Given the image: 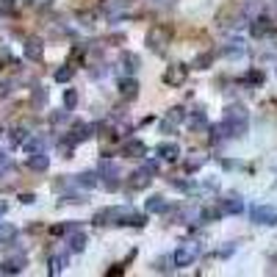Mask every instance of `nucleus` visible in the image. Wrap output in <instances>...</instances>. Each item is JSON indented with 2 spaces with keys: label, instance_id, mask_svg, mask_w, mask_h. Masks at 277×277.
Masks as SVG:
<instances>
[{
  "label": "nucleus",
  "instance_id": "1",
  "mask_svg": "<svg viewBox=\"0 0 277 277\" xmlns=\"http://www.w3.org/2000/svg\"><path fill=\"white\" fill-rule=\"evenodd\" d=\"M111 222L114 225H131V227H144L147 216L136 214L133 208H111Z\"/></svg>",
  "mask_w": 277,
  "mask_h": 277
},
{
  "label": "nucleus",
  "instance_id": "2",
  "mask_svg": "<svg viewBox=\"0 0 277 277\" xmlns=\"http://www.w3.org/2000/svg\"><path fill=\"white\" fill-rule=\"evenodd\" d=\"M197 255H200V244L197 241H186V244H180L178 250H175L172 263L175 266H191V263L197 261Z\"/></svg>",
  "mask_w": 277,
  "mask_h": 277
},
{
  "label": "nucleus",
  "instance_id": "3",
  "mask_svg": "<svg viewBox=\"0 0 277 277\" xmlns=\"http://www.w3.org/2000/svg\"><path fill=\"white\" fill-rule=\"evenodd\" d=\"M97 175L100 178H105V188L108 191H116V186H120V167H116L114 161H108V158H103V161L97 164Z\"/></svg>",
  "mask_w": 277,
  "mask_h": 277
},
{
  "label": "nucleus",
  "instance_id": "4",
  "mask_svg": "<svg viewBox=\"0 0 277 277\" xmlns=\"http://www.w3.org/2000/svg\"><path fill=\"white\" fill-rule=\"evenodd\" d=\"M147 47H150L152 53H164L169 47V31L167 28H161V25H152L150 31H147Z\"/></svg>",
  "mask_w": 277,
  "mask_h": 277
},
{
  "label": "nucleus",
  "instance_id": "5",
  "mask_svg": "<svg viewBox=\"0 0 277 277\" xmlns=\"http://www.w3.org/2000/svg\"><path fill=\"white\" fill-rule=\"evenodd\" d=\"M250 219H252V222H258V225L274 227V225H277V211L263 208V205H252V208H250Z\"/></svg>",
  "mask_w": 277,
  "mask_h": 277
},
{
  "label": "nucleus",
  "instance_id": "6",
  "mask_svg": "<svg viewBox=\"0 0 277 277\" xmlns=\"http://www.w3.org/2000/svg\"><path fill=\"white\" fill-rule=\"evenodd\" d=\"M188 69L183 67V64H172V67H167V72H164V84L167 86H183Z\"/></svg>",
  "mask_w": 277,
  "mask_h": 277
},
{
  "label": "nucleus",
  "instance_id": "7",
  "mask_svg": "<svg viewBox=\"0 0 277 277\" xmlns=\"http://www.w3.org/2000/svg\"><path fill=\"white\" fill-rule=\"evenodd\" d=\"M144 152H147V144L139 139H131V141L122 144V155L125 158H144Z\"/></svg>",
  "mask_w": 277,
  "mask_h": 277
},
{
  "label": "nucleus",
  "instance_id": "8",
  "mask_svg": "<svg viewBox=\"0 0 277 277\" xmlns=\"http://www.w3.org/2000/svg\"><path fill=\"white\" fill-rule=\"evenodd\" d=\"M269 31H272V20H269V17H258V20H252V22H250V33H252L255 39L266 36Z\"/></svg>",
  "mask_w": 277,
  "mask_h": 277
},
{
  "label": "nucleus",
  "instance_id": "9",
  "mask_svg": "<svg viewBox=\"0 0 277 277\" xmlns=\"http://www.w3.org/2000/svg\"><path fill=\"white\" fill-rule=\"evenodd\" d=\"M150 180H152V175L147 172L144 167H141V169H136V172L131 175V180H128V186H131V188H147V186H150Z\"/></svg>",
  "mask_w": 277,
  "mask_h": 277
},
{
  "label": "nucleus",
  "instance_id": "10",
  "mask_svg": "<svg viewBox=\"0 0 277 277\" xmlns=\"http://www.w3.org/2000/svg\"><path fill=\"white\" fill-rule=\"evenodd\" d=\"M92 131H94L92 125H84V122H75V128L69 131V141H72V144H78V141H86V139L92 136Z\"/></svg>",
  "mask_w": 277,
  "mask_h": 277
},
{
  "label": "nucleus",
  "instance_id": "11",
  "mask_svg": "<svg viewBox=\"0 0 277 277\" xmlns=\"http://www.w3.org/2000/svg\"><path fill=\"white\" fill-rule=\"evenodd\" d=\"M120 94H122L125 100H133V97L139 94V81H136V78H122V81H120Z\"/></svg>",
  "mask_w": 277,
  "mask_h": 277
},
{
  "label": "nucleus",
  "instance_id": "12",
  "mask_svg": "<svg viewBox=\"0 0 277 277\" xmlns=\"http://www.w3.org/2000/svg\"><path fill=\"white\" fill-rule=\"evenodd\" d=\"M42 56H45V47L39 39H28L25 42V58H31V61H42Z\"/></svg>",
  "mask_w": 277,
  "mask_h": 277
},
{
  "label": "nucleus",
  "instance_id": "13",
  "mask_svg": "<svg viewBox=\"0 0 277 277\" xmlns=\"http://www.w3.org/2000/svg\"><path fill=\"white\" fill-rule=\"evenodd\" d=\"M22 266H25V258H9V261H3L0 263V274H17V272H22Z\"/></svg>",
  "mask_w": 277,
  "mask_h": 277
},
{
  "label": "nucleus",
  "instance_id": "14",
  "mask_svg": "<svg viewBox=\"0 0 277 277\" xmlns=\"http://www.w3.org/2000/svg\"><path fill=\"white\" fill-rule=\"evenodd\" d=\"M158 155H161L164 161H175V158L180 155V147L175 144V141H167V144H158Z\"/></svg>",
  "mask_w": 277,
  "mask_h": 277
},
{
  "label": "nucleus",
  "instance_id": "15",
  "mask_svg": "<svg viewBox=\"0 0 277 277\" xmlns=\"http://www.w3.org/2000/svg\"><path fill=\"white\" fill-rule=\"evenodd\" d=\"M28 167L36 169V172H45V169L50 167V158H47L45 152H33V155L28 158Z\"/></svg>",
  "mask_w": 277,
  "mask_h": 277
},
{
  "label": "nucleus",
  "instance_id": "16",
  "mask_svg": "<svg viewBox=\"0 0 277 277\" xmlns=\"http://www.w3.org/2000/svg\"><path fill=\"white\" fill-rule=\"evenodd\" d=\"M67 244H69V250H72V252H84V250H86V235L75 230V233L67 239Z\"/></svg>",
  "mask_w": 277,
  "mask_h": 277
},
{
  "label": "nucleus",
  "instance_id": "17",
  "mask_svg": "<svg viewBox=\"0 0 277 277\" xmlns=\"http://www.w3.org/2000/svg\"><path fill=\"white\" fill-rule=\"evenodd\" d=\"M186 122H188V128L200 131V128H205V125H208V116H205V111H194L191 116H186Z\"/></svg>",
  "mask_w": 277,
  "mask_h": 277
},
{
  "label": "nucleus",
  "instance_id": "18",
  "mask_svg": "<svg viewBox=\"0 0 277 277\" xmlns=\"http://www.w3.org/2000/svg\"><path fill=\"white\" fill-rule=\"evenodd\" d=\"M222 211H225V214H241V211H244V203H241L239 197H227L225 203H222Z\"/></svg>",
  "mask_w": 277,
  "mask_h": 277
},
{
  "label": "nucleus",
  "instance_id": "19",
  "mask_svg": "<svg viewBox=\"0 0 277 277\" xmlns=\"http://www.w3.org/2000/svg\"><path fill=\"white\" fill-rule=\"evenodd\" d=\"M122 64H125L128 72H136V69L141 67V58L136 56V53H122Z\"/></svg>",
  "mask_w": 277,
  "mask_h": 277
},
{
  "label": "nucleus",
  "instance_id": "20",
  "mask_svg": "<svg viewBox=\"0 0 277 277\" xmlns=\"http://www.w3.org/2000/svg\"><path fill=\"white\" fill-rule=\"evenodd\" d=\"M197 219H203V211H197V208L180 211V222H186V225H197Z\"/></svg>",
  "mask_w": 277,
  "mask_h": 277
},
{
  "label": "nucleus",
  "instance_id": "21",
  "mask_svg": "<svg viewBox=\"0 0 277 277\" xmlns=\"http://www.w3.org/2000/svg\"><path fill=\"white\" fill-rule=\"evenodd\" d=\"M97 178H100V175H94V172H81L78 178H75V183L84 186V188H94V186H97Z\"/></svg>",
  "mask_w": 277,
  "mask_h": 277
},
{
  "label": "nucleus",
  "instance_id": "22",
  "mask_svg": "<svg viewBox=\"0 0 277 277\" xmlns=\"http://www.w3.org/2000/svg\"><path fill=\"white\" fill-rule=\"evenodd\" d=\"M147 211H150V214H164V211H167V200L164 197H150L147 200Z\"/></svg>",
  "mask_w": 277,
  "mask_h": 277
},
{
  "label": "nucleus",
  "instance_id": "23",
  "mask_svg": "<svg viewBox=\"0 0 277 277\" xmlns=\"http://www.w3.org/2000/svg\"><path fill=\"white\" fill-rule=\"evenodd\" d=\"M241 53H244V42H241V39H230V45L225 47V56L235 58V56H241Z\"/></svg>",
  "mask_w": 277,
  "mask_h": 277
},
{
  "label": "nucleus",
  "instance_id": "24",
  "mask_svg": "<svg viewBox=\"0 0 277 277\" xmlns=\"http://www.w3.org/2000/svg\"><path fill=\"white\" fill-rule=\"evenodd\" d=\"M22 147H25V152H28V155H33V152H42L45 139H28V141H22Z\"/></svg>",
  "mask_w": 277,
  "mask_h": 277
},
{
  "label": "nucleus",
  "instance_id": "25",
  "mask_svg": "<svg viewBox=\"0 0 277 277\" xmlns=\"http://www.w3.org/2000/svg\"><path fill=\"white\" fill-rule=\"evenodd\" d=\"M14 235H17V230L11 225H0V244H11Z\"/></svg>",
  "mask_w": 277,
  "mask_h": 277
},
{
  "label": "nucleus",
  "instance_id": "26",
  "mask_svg": "<svg viewBox=\"0 0 277 277\" xmlns=\"http://www.w3.org/2000/svg\"><path fill=\"white\" fill-rule=\"evenodd\" d=\"M64 263H67V258H64V255L50 258V274H61L64 272Z\"/></svg>",
  "mask_w": 277,
  "mask_h": 277
},
{
  "label": "nucleus",
  "instance_id": "27",
  "mask_svg": "<svg viewBox=\"0 0 277 277\" xmlns=\"http://www.w3.org/2000/svg\"><path fill=\"white\" fill-rule=\"evenodd\" d=\"M167 120H169V122H175V125H180V122L186 120V111H183V108H169Z\"/></svg>",
  "mask_w": 277,
  "mask_h": 277
},
{
  "label": "nucleus",
  "instance_id": "28",
  "mask_svg": "<svg viewBox=\"0 0 277 277\" xmlns=\"http://www.w3.org/2000/svg\"><path fill=\"white\" fill-rule=\"evenodd\" d=\"M64 105H67V108H75V105H78V92H75V89L64 92Z\"/></svg>",
  "mask_w": 277,
  "mask_h": 277
},
{
  "label": "nucleus",
  "instance_id": "29",
  "mask_svg": "<svg viewBox=\"0 0 277 277\" xmlns=\"http://www.w3.org/2000/svg\"><path fill=\"white\" fill-rule=\"evenodd\" d=\"M225 214L222 208H203V222L208 219V222H214V219H219V216Z\"/></svg>",
  "mask_w": 277,
  "mask_h": 277
},
{
  "label": "nucleus",
  "instance_id": "30",
  "mask_svg": "<svg viewBox=\"0 0 277 277\" xmlns=\"http://www.w3.org/2000/svg\"><path fill=\"white\" fill-rule=\"evenodd\" d=\"M108 219H111V208H103L94 214V225H108Z\"/></svg>",
  "mask_w": 277,
  "mask_h": 277
},
{
  "label": "nucleus",
  "instance_id": "31",
  "mask_svg": "<svg viewBox=\"0 0 277 277\" xmlns=\"http://www.w3.org/2000/svg\"><path fill=\"white\" fill-rule=\"evenodd\" d=\"M69 78H72V67H61V69H56V81H58V84H67Z\"/></svg>",
  "mask_w": 277,
  "mask_h": 277
},
{
  "label": "nucleus",
  "instance_id": "32",
  "mask_svg": "<svg viewBox=\"0 0 277 277\" xmlns=\"http://www.w3.org/2000/svg\"><path fill=\"white\" fill-rule=\"evenodd\" d=\"M72 150H75V144H72L69 139L58 144V155H61V158H69V155H72Z\"/></svg>",
  "mask_w": 277,
  "mask_h": 277
},
{
  "label": "nucleus",
  "instance_id": "33",
  "mask_svg": "<svg viewBox=\"0 0 277 277\" xmlns=\"http://www.w3.org/2000/svg\"><path fill=\"white\" fill-rule=\"evenodd\" d=\"M141 167H144L150 175H155V172H158V161H150V158H144V161H141Z\"/></svg>",
  "mask_w": 277,
  "mask_h": 277
},
{
  "label": "nucleus",
  "instance_id": "34",
  "mask_svg": "<svg viewBox=\"0 0 277 277\" xmlns=\"http://www.w3.org/2000/svg\"><path fill=\"white\" fill-rule=\"evenodd\" d=\"M61 203H84V197H81V194H64Z\"/></svg>",
  "mask_w": 277,
  "mask_h": 277
},
{
  "label": "nucleus",
  "instance_id": "35",
  "mask_svg": "<svg viewBox=\"0 0 277 277\" xmlns=\"http://www.w3.org/2000/svg\"><path fill=\"white\" fill-rule=\"evenodd\" d=\"M50 122H53V125H61V122H67V114H64V111H58V114L50 116Z\"/></svg>",
  "mask_w": 277,
  "mask_h": 277
},
{
  "label": "nucleus",
  "instance_id": "36",
  "mask_svg": "<svg viewBox=\"0 0 277 277\" xmlns=\"http://www.w3.org/2000/svg\"><path fill=\"white\" fill-rule=\"evenodd\" d=\"M261 81H263L261 72H250V75H247V84H261Z\"/></svg>",
  "mask_w": 277,
  "mask_h": 277
},
{
  "label": "nucleus",
  "instance_id": "37",
  "mask_svg": "<svg viewBox=\"0 0 277 277\" xmlns=\"http://www.w3.org/2000/svg\"><path fill=\"white\" fill-rule=\"evenodd\" d=\"M208 64H211V56H200L197 58V69H205Z\"/></svg>",
  "mask_w": 277,
  "mask_h": 277
},
{
  "label": "nucleus",
  "instance_id": "38",
  "mask_svg": "<svg viewBox=\"0 0 277 277\" xmlns=\"http://www.w3.org/2000/svg\"><path fill=\"white\" fill-rule=\"evenodd\" d=\"M11 141H14V144H22V141H25V131H14Z\"/></svg>",
  "mask_w": 277,
  "mask_h": 277
},
{
  "label": "nucleus",
  "instance_id": "39",
  "mask_svg": "<svg viewBox=\"0 0 277 277\" xmlns=\"http://www.w3.org/2000/svg\"><path fill=\"white\" fill-rule=\"evenodd\" d=\"M233 252H235V247H222V250H219V258H230Z\"/></svg>",
  "mask_w": 277,
  "mask_h": 277
},
{
  "label": "nucleus",
  "instance_id": "40",
  "mask_svg": "<svg viewBox=\"0 0 277 277\" xmlns=\"http://www.w3.org/2000/svg\"><path fill=\"white\" fill-rule=\"evenodd\" d=\"M167 258H161V261H155V272H167Z\"/></svg>",
  "mask_w": 277,
  "mask_h": 277
},
{
  "label": "nucleus",
  "instance_id": "41",
  "mask_svg": "<svg viewBox=\"0 0 277 277\" xmlns=\"http://www.w3.org/2000/svg\"><path fill=\"white\" fill-rule=\"evenodd\" d=\"M22 203H25V205H31V203H36V197H33V194H22Z\"/></svg>",
  "mask_w": 277,
  "mask_h": 277
},
{
  "label": "nucleus",
  "instance_id": "42",
  "mask_svg": "<svg viewBox=\"0 0 277 277\" xmlns=\"http://www.w3.org/2000/svg\"><path fill=\"white\" fill-rule=\"evenodd\" d=\"M33 100H36V103H42V100H45V92L36 89V92H33Z\"/></svg>",
  "mask_w": 277,
  "mask_h": 277
},
{
  "label": "nucleus",
  "instance_id": "43",
  "mask_svg": "<svg viewBox=\"0 0 277 277\" xmlns=\"http://www.w3.org/2000/svg\"><path fill=\"white\" fill-rule=\"evenodd\" d=\"M6 94H9V84H0V100H3Z\"/></svg>",
  "mask_w": 277,
  "mask_h": 277
},
{
  "label": "nucleus",
  "instance_id": "44",
  "mask_svg": "<svg viewBox=\"0 0 277 277\" xmlns=\"http://www.w3.org/2000/svg\"><path fill=\"white\" fill-rule=\"evenodd\" d=\"M175 188H188V180H175Z\"/></svg>",
  "mask_w": 277,
  "mask_h": 277
},
{
  "label": "nucleus",
  "instance_id": "45",
  "mask_svg": "<svg viewBox=\"0 0 277 277\" xmlns=\"http://www.w3.org/2000/svg\"><path fill=\"white\" fill-rule=\"evenodd\" d=\"M6 161H9V158H6V152L0 150V164H6Z\"/></svg>",
  "mask_w": 277,
  "mask_h": 277
},
{
  "label": "nucleus",
  "instance_id": "46",
  "mask_svg": "<svg viewBox=\"0 0 277 277\" xmlns=\"http://www.w3.org/2000/svg\"><path fill=\"white\" fill-rule=\"evenodd\" d=\"M36 3H39V6H50L53 0H36Z\"/></svg>",
  "mask_w": 277,
  "mask_h": 277
},
{
  "label": "nucleus",
  "instance_id": "47",
  "mask_svg": "<svg viewBox=\"0 0 277 277\" xmlns=\"http://www.w3.org/2000/svg\"><path fill=\"white\" fill-rule=\"evenodd\" d=\"M272 14H277V0H274V3H272Z\"/></svg>",
  "mask_w": 277,
  "mask_h": 277
},
{
  "label": "nucleus",
  "instance_id": "48",
  "mask_svg": "<svg viewBox=\"0 0 277 277\" xmlns=\"http://www.w3.org/2000/svg\"><path fill=\"white\" fill-rule=\"evenodd\" d=\"M6 214V205H0V216H3Z\"/></svg>",
  "mask_w": 277,
  "mask_h": 277
},
{
  "label": "nucleus",
  "instance_id": "49",
  "mask_svg": "<svg viewBox=\"0 0 277 277\" xmlns=\"http://www.w3.org/2000/svg\"><path fill=\"white\" fill-rule=\"evenodd\" d=\"M155 3H172V0H155Z\"/></svg>",
  "mask_w": 277,
  "mask_h": 277
}]
</instances>
